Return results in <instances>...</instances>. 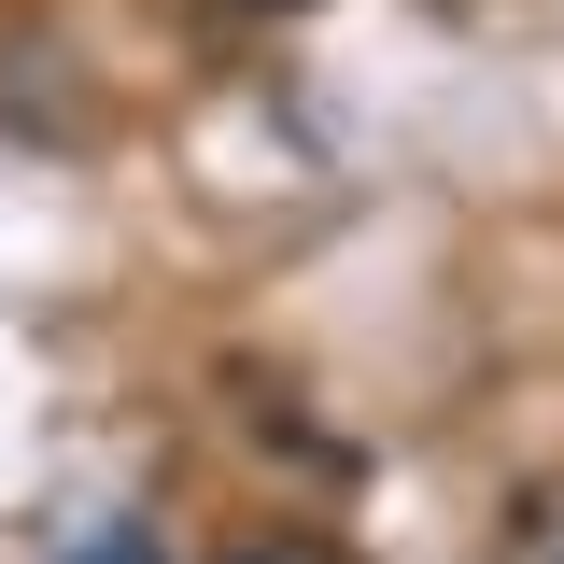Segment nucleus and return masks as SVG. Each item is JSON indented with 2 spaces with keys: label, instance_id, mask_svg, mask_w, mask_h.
Wrapping results in <instances>:
<instances>
[{
  "label": "nucleus",
  "instance_id": "f257e3e1",
  "mask_svg": "<svg viewBox=\"0 0 564 564\" xmlns=\"http://www.w3.org/2000/svg\"><path fill=\"white\" fill-rule=\"evenodd\" d=\"M70 564H155V522H99V536H85Z\"/></svg>",
  "mask_w": 564,
  "mask_h": 564
},
{
  "label": "nucleus",
  "instance_id": "f03ea898",
  "mask_svg": "<svg viewBox=\"0 0 564 564\" xmlns=\"http://www.w3.org/2000/svg\"><path fill=\"white\" fill-rule=\"evenodd\" d=\"M226 564H282V551H226Z\"/></svg>",
  "mask_w": 564,
  "mask_h": 564
},
{
  "label": "nucleus",
  "instance_id": "7ed1b4c3",
  "mask_svg": "<svg viewBox=\"0 0 564 564\" xmlns=\"http://www.w3.org/2000/svg\"><path fill=\"white\" fill-rule=\"evenodd\" d=\"M282 14H296V0H282Z\"/></svg>",
  "mask_w": 564,
  "mask_h": 564
}]
</instances>
